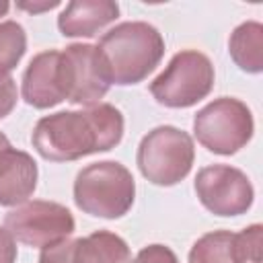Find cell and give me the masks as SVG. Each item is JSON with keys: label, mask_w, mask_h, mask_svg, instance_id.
Masks as SVG:
<instances>
[{"label": "cell", "mask_w": 263, "mask_h": 263, "mask_svg": "<svg viewBox=\"0 0 263 263\" xmlns=\"http://www.w3.org/2000/svg\"><path fill=\"white\" fill-rule=\"evenodd\" d=\"M125 121L115 105L99 103L80 111H58L41 117L31 134L37 154L51 162H72L107 152L123 138Z\"/></svg>", "instance_id": "cell-1"}, {"label": "cell", "mask_w": 263, "mask_h": 263, "mask_svg": "<svg viewBox=\"0 0 263 263\" xmlns=\"http://www.w3.org/2000/svg\"><path fill=\"white\" fill-rule=\"evenodd\" d=\"M97 51L109 84L129 86L156 70L164 55V39L150 23L125 21L103 33Z\"/></svg>", "instance_id": "cell-2"}, {"label": "cell", "mask_w": 263, "mask_h": 263, "mask_svg": "<svg viewBox=\"0 0 263 263\" xmlns=\"http://www.w3.org/2000/svg\"><path fill=\"white\" fill-rule=\"evenodd\" d=\"M134 199L136 181L117 160L92 162L74 179V203L88 216L117 220L132 210Z\"/></svg>", "instance_id": "cell-3"}, {"label": "cell", "mask_w": 263, "mask_h": 263, "mask_svg": "<svg viewBox=\"0 0 263 263\" xmlns=\"http://www.w3.org/2000/svg\"><path fill=\"white\" fill-rule=\"evenodd\" d=\"M195 146L187 132L175 125L150 129L138 144L136 164L146 181L158 187L181 183L193 166Z\"/></svg>", "instance_id": "cell-4"}, {"label": "cell", "mask_w": 263, "mask_h": 263, "mask_svg": "<svg viewBox=\"0 0 263 263\" xmlns=\"http://www.w3.org/2000/svg\"><path fill=\"white\" fill-rule=\"evenodd\" d=\"M214 80L212 60L197 49H183L150 82V95L158 105L168 109H187L212 92Z\"/></svg>", "instance_id": "cell-5"}, {"label": "cell", "mask_w": 263, "mask_h": 263, "mask_svg": "<svg viewBox=\"0 0 263 263\" xmlns=\"http://www.w3.org/2000/svg\"><path fill=\"white\" fill-rule=\"evenodd\" d=\"M255 132V119L247 103L234 97H220L201 107L193 117L197 142L220 156L236 154L245 148Z\"/></svg>", "instance_id": "cell-6"}, {"label": "cell", "mask_w": 263, "mask_h": 263, "mask_svg": "<svg viewBox=\"0 0 263 263\" xmlns=\"http://www.w3.org/2000/svg\"><path fill=\"white\" fill-rule=\"evenodd\" d=\"M4 228L16 242L33 249H45L70 238L76 230V222L72 212L58 201L29 199L4 216Z\"/></svg>", "instance_id": "cell-7"}, {"label": "cell", "mask_w": 263, "mask_h": 263, "mask_svg": "<svg viewBox=\"0 0 263 263\" xmlns=\"http://www.w3.org/2000/svg\"><path fill=\"white\" fill-rule=\"evenodd\" d=\"M199 203L220 218L247 214L255 199V189L249 177L230 164L203 166L193 183Z\"/></svg>", "instance_id": "cell-8"}, {"label": "cell", "mask_w": 263, "mask_h": 263, "mask_svg": "<svg viewBox=\"0 0 263 263\" xmlns=\"http://www.w3.org/2000/svg\"><path fill=\"white\" fill-rule=\"evenodd\" d=\"M62 76L72 105L95 107L111 88L97 45L90 43H72L62 51Z\"/></svg>", "instance_id": "cell-9"}, {"label": "cell", "mask_w": 263, "mask_h": 263, "mask_svg": "<svg viewBox=\"0 0 263 263\" xmlns=\"http://www.w3.org/2000/svg\"><path fill=\"white\" fill-rule=\"evenodd\" d=\"M21 95L23 101L35 109H51L66 101L60 49H45L31 58L23 74Z\"/></svg>", "instance_id": "cell-10"}, {"label": "cell", "mask_w": 263, "mask_h": 263, "mask_svg": "<svg viewBox=\"0 0 263 263\" xmlns=\"http://www.w3.org/2000/svg\"><path fill=\"white\" fill-rule=\"evenodd\" d=\"M39 168L33 156L12 146L0 150V205L16 208L35 193Z\"/></svg>", "instance_id": "cell-11"}, {"label": "cell", "mask_w": 263, "mask_h": 263, "mask_svg": "<svg viewBox=\"0 0 263 263\" xmlns=\"http://www.w3.org/2000/svg\"><path fill=\"white\" fill-rule=\"evenodd\" d=\"M119 16V4L113 0H72L58 16V29L64 37H95Z\"/></svg>", "instance_id": "cell-12"}, {"label": "cell", "mask_w": 263, "mask_h": 263, "mask_svg": "<svg viewBox=\"0 0 263 263\" xmlns=\"http://www.w3.org/2000/svg\"><path fill=\"white\" fill-rule=\"evenodd\" d=\"M72 263H132V253L119 234L97 230L84 238H74Z\"/></svg>", "instance_id": "cell-13"}, {"label": "cell", "mask_w": 263, "mask_h": 263, "mask_svg": "<svg viewBox=\"0 0 263 263\" xmlns=\"http://www.w3.org/2000/svg\"><path fill=\"white\" fill-rule=\"evenodd\" d=\"M232 62L247 74L263 72V25L257 21L240 23L228 39Z\"/></svg>", "instance_id": "cell-14"}, {"label": "cell", "mask_w": 263, "mask_h": 263, "mask_svg": "<svg viewBox=\"0 0 263 263\" xmlns=\"http://www.w3.org/2000/svg\"><path fill=\"white\" fill-rule=\"evenodd\" d=\"M189 263H236L234 232L214 230L199 236L189 251Z\"/></svg>", "instance_id": "cell-15"}, {"label": "cell", "mask_w": 263, "mask_h": 263, "mask_svg": "<svg viewBox=\"0 0 263 263\" xmlns=\"http://www.w3.org/2000/svg\"><path fill=\"white\" fill-rule=\"evenodd\" d=\"M27 51V33L16 21L0 23V74H10Z\"/></svg>", "instance_id": "cell-16"}, {"label": "cell", "mask_w": 263, "mask_h": 263, "mask_svg": "<svg viewBox=\"0 0 263 263\" xmlns=\"http://www.w3.org/2000/svg\"><path fill=\"white\" fill-rule=\"evenodd\" d=\"M236 263H263V226L251 224L234 234Z\"/></svg>", "instance_id": "cell-17"}, {"label": "cell", "mask_w": 263, "mask_h": 263, "mask_svg": "<svg viewBox=\"0 0 263 263\" xmlns=\"http://www.w3.org/2000/svg\"><path fill=\"white\" fill-rule=\"evenodd\" d=\"M132 263H179L175 251L166 245H148L138 251V255L132 259Z\"/></svg>", "instance_id": "cell-18"}, {"label": "cell", "mask_w": 263, "mask_h": 263, "mask_svg": "<svg viewBox=\"0 0 263 263\" xmlns=\"http://www.w3.org/2000/svg\"><path fill=\"white\" fill-rule=\"evenodd\" d=\"M16 99L18 90L14 78L10 74H0V119L12 113V109L16 107Z\"/></svg>", "instance_id": "cell-19"}, {"label": "cell", "mask_w": 263, "mask_h": 263, "mask_svg": "<svg viewBox=\"0 0 263 263\" xmlns=\"http://www.w3.org/2000/svg\"><path fill=\"white\" fill-rule=\"evenodd\" d=\"M72 242L74 238H64L51 247L41 249L39 263H72Z\"/></svg>", "instance_id": "cell-20"}, {"label": "cell", "mask_w": 263, "mask_h": 263, "mask_svg": "<svg viewBox=\"0 0 263 263\" xmlns=\"http://www.w3.org/2000/svg\"><path fill=\"white\" fill-rule=\"evenodd\" d=\"M0 263H16V240L0 226Z\"/></svg>", "instance_id": "cell-21"}, {"label": "cell", "mask_w": 263, "mask_h": 263, "mask_svg": "<svg viewBox=\"0 0 263 263\" xmlns=\"http://www.w3.org/2000/svg\"><path fill=\"white\" fill-rule=\"evenodd\" d=\"M60 6V0H45V2H16V8L21 10H27L31 14L35 12H43V10H51V8H58Z\"/></svg>", "instance_id": "cell-22"}, {"label": "cell", "mask_w": 263, "mask_h": 263, "mask_svg": "<svg viewBox=\"0 0 263 263\" xmlns=\"http://www.w3.org/2000/svg\"><path fill=\"white\" fill-rule=\"evenodd\" d=\"M8 146H10V140L0 132V150H4V148H8Z\"/></svg>", "instance_id": "cell-23"}, {"label": "cell", "mask_w": 263, "mask_h": 263, "mask_svg": "<svg viewBox=\"0 0 263 263\" xmlns=\"http://www.w3.org/2000/svg\"><path fill=\"white\" fill-rule=\"evenodd\" d=\"M8 8H10V4L6 0H0V16H4L8 12Z\"/></svg>", "instance_id": "cell-24"}]
</instances>
